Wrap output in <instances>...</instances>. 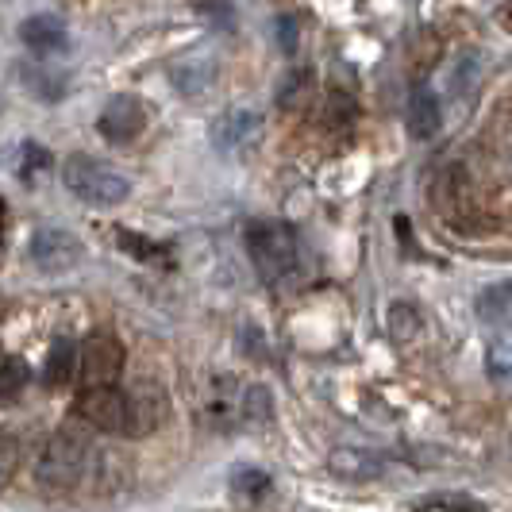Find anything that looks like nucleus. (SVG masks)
I'll use <instances>...</instances> for the list:
<instances>
[{"mask_svg":"<svg viewBox=\"0 0 512 512\" xmlns=\"http://www.w3.org/2000/svg\"><path fill=\"white\" fill-rule=\"evenodd\" d=\"M355 116H359V104L351 101L347 93H339V89L328 93V124H332V128H351Z\"/></svg>","mask_w":512,"mask_h":512,"instance_id":"obj_23","label":"nucleus"},{"mask_svg":"<svg viewBox=\"0 0 512 512\" xmlns=\"http://www.w3.org/2000/svg\"><path fill=\"white\" fill-rule=\"evenodd\" d=\"M443 124V108L432 89H416L409 101V135L412 139H432Z\"/></svg>","mask_w":512,"mask_h":512,"instance_id":"obj_15","label":"nucleus"},{"mask_svg":"<svg viewBox=\"0 0 512 512\" xmlns=\"http://www.w3.org/2000/svg\"><path fill=\"white\" fill-rule=\"evenodd\" d=\"M77 416L101 432L112 436H131V397L128 389L116 385H97V389H81L77 397Z\"/></svg>","mask_w":512,"mask_h":512,"instance_id":"obj_5","label":"nucleus"},{"mask_svg":"<svg viewBox=\"0 0 512 512\" xmlns=\"http://www.w3.org/2000/svg\"><path fill=\"white\" fill-rule=\"evenodd\" d=\"M308 89H312V74H308V70H293V74L282 81L278 104H282V108H301V104L308 101Z\"/></svg>","mask_w":512,"mask_h":512,"instance_id":"obj_22","label":"nucleus"},{"mask_svg":"<svg viewBox=\"0 0 512 512\" xmlns=\"http://www.w3.org/2000/svg\"><path fill=\"white\" fill-rule=\"evenodd\" d=\"M16 466H20V443L12 436H0V486L16 478Z\"/></svg>","mask_w":512,"mask_h":512,"instance_id":"obj_26","label":"nucleus"},{"mask_svg":"<svg viewBox=\"0 0 512 512\" xmlns=\"http://www.w3.org/2000/svg\"><path fill=\"white\" fill-rule=\"evenodd\" d=\"M231 489H235L243 501H258V497L270 489V474L258 470V466H235V470H231Z\"/></svg>","mask_w":512,"mask_h":512,"instance_id":"obj_19","label":"nucleus"},{"mask_svg":"<svg viewBox=\"0 0 512 512\" xmlns=\"http://www.w3.org/2000/svg\"><path fill=\"white\" fill-rule=\"evenodd\" d=\"M420 509H439V512H486L482 501H474V497H466V493H451V497H432V501H424Z\"/></svg>","mask_w":512,"mask_h":512,"instance_id":"obj_25","label":"nucleus"},{"mask_svg":"<svg viewBox=\"0 0 512 512\" xmlns=\"http://www.w3.org/2000/svg\"><path fill=\"white\" fill-rule=\"evenodd\" d=\"M131 436H151L154 428L166 420V393L158 385L143 382L131 385Z\"/></svg>","mask_w":512,"mask_h":512,"instance_id":"obj_9","label":"nucleus"},{"mask_svg":"<svg viewBox=\"0 0 512 512\" xmlns=\"http://www.w3.org/2000/svg\"><path fill=\"white\" fill-rule=\"evenodd\" d=\"M77 359H81V347L70 335H58L51 343V355L43 362V382L51 385V389L70 385V378H77Z\"/></svg>","mask_w":512,"mask_h":512,"instance_id":"obj_13","label":"nucleus"},{"mask_svg":"<svg viewBox=\"0 0 512 512\" xmlns=\"http://www.w3.org/2000/svg\"><path fill=\"white\" fill-rule=\"evenodd\" d=\"M62 181H66V189L74 193L77 201H85L93 208L120 205V201H128L131 193V181L116 166H108L101 158H89V154H70L66 166H62Z\"/></svg>","mask_w":512,"mask_h":512,"instance_id":"obj_2","label":"nucleus"},{"mask_svg":"<svg viewBox=\"0 0 512 512\" xmlns=\"http://www.w3.org/2000/svg\"><path fill=\"white\" fill-rule=\"evenodd\" d=\"M432 201H436L439 216H447V220H455V216H462L470 208V181H466L462 166H447L439 174L436 189H432Z\"/></svg>","mask_w":512,"mask_h":512,"instance_id":"obj_11","label":"nucleus"},{"mask_svg":"<svg viewBox=\"0 0 512 512\" xmlns=\"http://www.w3.org/2000/svg\"><path fill=\"white\" fill-rule=\"evenodd\" d=\"M143 128H147V108H143L139 97H131V93L108 97L101 116H97V131H101L108 143H116V147L135 143L143 135Z\"/></svg>","mask_w":512,"mask_h":512,"instance_id":"obj_7","label":"nucleus"},{"mask_svg":"<svg viewBox=\"0 0 512 512\" xmlns=\"http://www.w3.org/2000/svg\"><path fill=\"white\" fill-rule=\"evenodd\" d=\"M385 324H389V335H393L397 343H412L416 335L424 332V316H420V308L409 305V301H393L389 312H385Z\"/></svg>","mask_w":512,"mask_h":512,"instance_id":"obj_17","label":"nucleus"},{"mask_svg":"<svg viewBox=\"0 0 512 512\" xmlns=\"http://www.w3.org/2000/svg\"><path fill=\"white\" fill-rule=\"evenodd\" d=\"M270 416H274L270 389H266V385H247L243 397H239V420H243V424H266Z\"/></svg>","mask_w":512,"mask_h":512,"instance_id":"obj_18","label":"nucleus"},{"mask_svg":"<svg viewBox=\"0 0 512 512\" xmlns=\"http://www.w3.org/2000/svg\"><path fill=\"white\" fill-rule=\"evenodd\" d=\"M255 135H258V112H251V108H231V112H224V116L212 124V143H216V151H239V147H247Z\"/></svg>","mask_w":512,"mask_h":512,"instance_id":"obj_10","label":"nucleus"},{"mask_svg":"<svg viewBox=\"0 0 512 512\" xmlns=\"http://www.w3.org/2000/svg\"><path fill=\"white\" fill-rule=\"evenodd\" d=\"M20 39H24V47L31 54H39V58H51V54H62L70 47V31L66 24L51 16V12H39V16H27L24 24H20Z\"/></svg>","mask_w":512,"mask_h":512,"instance_id":"obj_8","label":"nucleus"},{"mask_svg":"<svg viewBox=\"0 0 512 512\" xmlns=\"http://www.w3.org/2000/svg\"><path fill=\"white\" fill-rule=\"evenodd\" d=\"M397 235H401V243H405V247H409V243H412V235H409V220H405V216L397 220Z\"/></svg>","mask_w":512,"mask_h":512,"instance_id":"obj_28","label":"nucleus"},{"mask_svg":"<svg viewBox=\"0 0 512 512\" xmlns=\"http://www.w3.org/2000/svg\"><path fill=\"white\" fill-rule=\"evenodd\" d=\"M16 77H20V85H24L27 93L39 97V101H62V97H66V77L47 70L43 58L20 62V66H16Z\"/></svg>","mask_w":512,"mask_h":512,"instance_id":"obj_12","label":"nucleus"},{"mask_svg":"<svg viewBox=\"0 0 512 512\" xmlns=\"http://www.w3.org/2000/svg\"><path fill=\"white\" fill-rule=\"evenodd\" d=\"M486 366L497 382H512V316L505 324H493L486 347Z\"/></svg>","mask_w":512,"mask_h":512,"instance_id":"obj_16","label":"nucleus"},{"mask_svg":"<svg viewBox=\"0 0 512 512\" xmlns=\"http://www.w3.org/2000/svg\"><path fill=\"white\" fill-rule=\"evenodd\" d=\"M27 378H31V370H27L24 359H16V355L0 359V401L20 397V393H24V385H27Z\"/></svg>","mask_w":512,"mask_h":512,"instance_id":"obj_21","label":"nucleus"},{"mask_svg":"<svg viewBox=\"0 0 512 512\" xmlns=\"http://www.w3.org/2000/svg\"><path fill=\"white\" fill-rule=\"evenodd\" d=\"M278 39H282V51L293 54V47H297V24H293V20H282V24H278Z\"/></svg>","mask_w":512,"mask_h":512,"instance_id":"obj_27","label":"nucleus"},{"mask_svg":"<svg viewBox=\"0 0 512 512\" xmlns=\"http://www.w3.org/2000/svg\"><path fill=\"white\" fill-rule=\"evenodd\" d=\"M116 239H120V251H128V255L143 258V262H166L170 251L162 247V243H154L147 235H139V231H116Z\"/></svg>","mask_w":512,"mask_h":512,"instance_id":"obj_20","label":"nucleus"},{"mask_svg":"<svg viewBox=\"0 0 512 512\" xmlns=\"http://www.w3.org/2000/svg\"><path fill=\"white\" fill-rule=\"evenodd\" d=\"M51 170V154H47V147H35V143H27L24 147V166H20V178L27 181V185H35V178L39 174H47Z\"/></svg>","mask_w":512,"mask_h":512,"instance_id":"obj_24","label":"nucleus"},{"mask_svg":"<svg viewBox=\"0 0 512 512\" xmlns=\"http://www.w3.org/2000/svg\"><path fill=\"white\" fill-rule=\"evenodd\" d=\"M85 258V247L74 231L66 228H39L31 235V262L43 274H66Z\"/></svg>","mask_w":512,"mask_h":512,"instance_id":"obj_6","label":"nucleus"},{"mask_svg":"<svg viewBox=\"0 0 512 512\" xmlns=\"http://www.w3.org/2000/svg\"><path fill=\"white\" fill-rule=\"evenodd\" d=\"M328 466H332V474L347 478V482H370V478L382 474V459H374L370 451H359V447H339V451H332Z\"/></svg>","mask_w":512,"mask_h":512,"instance_id":"obj_14","label":"nucleus"},{"mask_svg":"<svg viewBox=\"0 0 512 512\" xmlns=\"http://www.w3.org/2000/svg\"><path fill=\"white\" fill-rule=\"evenodd\" d=\"M89 470V439L74 428H58L35 462V482L47 493H70Z\"/></svg>","mask_w":512,"mask_h":512,"instance_id":"obj_1","label":"nucleus"},{"mask_svg":"<svg viewBox=\"0 0 512 512\" xmlns=\"http://www.w3.org/2000/svg\"><path fill=\"white\" fill-rule=\"evenodd\" d=\"M124 343L112 332H93L81 343V359H77V382L85 389L97 385H116L124 374Z\"/></svg>","mask_w":512,"mask_h":512,"instance_id":"obj_4","label":"nucleus"},{"mask_svg":"<svg viewBox=\"0 0 512 512\" xmlns=\"http://www.w3.org/2000/svg\"><path fill=\"white\" fill-rule=\"evenodd\" d=\"M247 255L266 282H282L297 270V235L282 220H251L247 224Z\"/></svg>","mask_w":512,"mask_h":512,"instance_id":"obj_3","label":"nucleus"}]
</instances>
